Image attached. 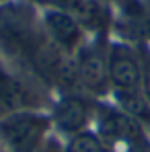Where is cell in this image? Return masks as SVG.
<instances>
[{"mask_svg":"<svg viewBox=\"0 0 150 152\" xmlns=\"http://www.w3.org/2000/svg\"><path fill=\"white\" fill-rule=\"evenodd\" d=\"M95 134L103 144H107L109 148H117L132 144V140L144 129L138 121H134L132 117H127L124 111H119L117 107H109V105H99L95 107Z\"/></svg>","mask_w":150,"mask_h":152,"instance_id":"5","label":"cell"},{"mask_svg":"<svg viewBox=\"0 0 150 152\" xmlns=\"http://www.w3.org/2000/svg\"><path fill=\"white\" fill-rule=\"evenodd\" d=\"M125 152H150V138L144 134V129L132 140V144L127 146Z\"/></svg>","mask_w":150,"mask_h":152,"instance_id":"12","label":"cell"},{"mask_svg":"<svg viewBox=\"0 0 150 152\" xmlns=\"http://www.w3.org/2000/svg\"><path fill=\"white\" fill-rule=\"evenodd\" d=\"M33 152H66V144H62L58 136H51L50 134Z\"/></svg>","mask_w":150,"mask_h":152,"instance_id":"11","label":"cell"},{"mask_svg":"<svg viewBox=\"0 0 150 152\" xmlns=\"http://www.w3.org/2000/svg\"><path fill=\"white\" fill-rule=\"evenodd\" d=\"M50 132V115L39 109H23L0 117V144L6 152H33Z\"/></svg>","mask_w":150,"mask_h":152,"instance_id":"1","label":"cell"},{"mask_svg":"<svg viewBox=\"0 0 150 152\" xmlns=\"http://www.w3.org/2000/svg\"><path fill=\"white\" fill-rule=\"evenodd\" d=\"M23 109H37L31 91L19 78H15L10 72L0 68V111L2 115L23 111Z\"/></svg>","mask_w":150,"mask_h":152,"instance_id":"7","label":"cell"},{"mask_svg":"<svg viewBox=\"0 0 150 152\" xmlns=\"http://www.w3.org/2000/svg\"><path fill=\"white\" fill-rule=\"evenodd\" d=\"M51 127L60 134L72 138L86 132L89 124L95 119V105L89 97L80 93H66L62 95L50 113Z\"/></svg>","mask_w":150,"mask_h":152,"instance_id":"2","label":"cell"},{"mask_svg":"<svg viewBox=\"0 0 150 152\" xmlns=\"http://www.w3.org/2000/svg\"><path fill=\"white\" fill-rule=\"evenodd\" d=\"M140 50V62H142V82H140V91L144 93V97L150 101V50L146 48H138Z\"/></svg>","mask_w":150,"mask_h":152,"instance_id":"10","label":"cell"},{"mask_svg":"<svg viewBox=\"0 0 150 152\" xmlns=\"http://www.w3.org/2000/svg\"><path fill=\"white\" fill-rule=\"evenodd\" d=\"M66 152H115L113 148H109L107 144H103L95 132H82L78 136L68 138L66 142Z\"/></svg>","mask_w":150,"mask_h":152,"instance_id":"9","label":"cell"},{"mask_svg":"<svg viewBox=\"0 0 150 152\" xmlns=\"http://www.w3.org/2000/svg\"><path fill=\"white\" fill-rule=\"evenodd\" d=\"M107 76L111 91H136L142 82L140 50L127 43H111L107 48Z\"/></svg>","mask_w":150,"mask_h":152,"instance_id":"3","label":"cell"},{"mask_svg":"<svg viewBox=\"0 0 150 152\" xmlns=\"http://www.w3.org/2000/svg\"><path fill=\"white\" fill-rule=\"evenodd\" d=\"M74 60L78 72V88L89 95H103L111 88L107 76V50H101L97 45H82Z\"/></svg>","mask_w":150,"mask_h":152,"instance_id":"6","label":"cell"},{"mask_svg":"<svg viewBox=\"0 0 150 152\" xmlns=\"http://www.w3.org/2000/svg\"><path fill=\"white\" fill-rule=\"evenodd\" d=\"M115 107L124 111L127 117L138 121L142 127H150V101L144 97L140 88L136 91H111Z\"/></svg>","mask_w":150,"mask_h":152,"instance_id":"8","label":"cell"},{"mask_svg":"<svg viewBox=\"0 0 150 152\" xmlns=\"http://www.w3.org/2000/svg\"><path fill=\"white\" fill-rule=\"evenodd\" d=\"M41 29L60 51L76 56L84 45V27L72 12L64 8H50L41 15Z\"/></svg>","mask_w":150,"mask_h":152,"instance_id":"4","label":"cell"}]
</instances>
